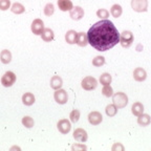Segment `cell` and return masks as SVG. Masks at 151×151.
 I'll list each match as a JSON object with an SVG mask.
<instances>
[{
    "label": "cell",
    "instance_id": "obj_1",
    "mask_svg": "<svg viewBox=\"0 0 151 151\" xmlns=\"http://www.w3.org/2000/svg\"><path fill=\"white\" fill-rule=\"evenodd\" d=\"M88 44L98 52H106L120 43V33L116 25L106 19L94 23L87 33Z\"/></svg>",
    "mask_w": 151,
    "mask_h": 151
},
{
    "label": "cell",
    "instance_id": "obj_2",
    "mask_svg": "<svg viewBox=\"0 0 151 151\" xmlns=\"http://www.w3.org/2000/svg\"><path fill=\"white\" fill-rule=\"evenodd\" d=\"M112 103L118 107L119 109L124 108L128 104V97L125 92L118 91L112 94Z\"/></svg>",
    "mask_w": 151,
    "mask_h": 151
},
{
    "label": "cell",
    "instance_id": "obj_3",
    "mask_svg": "<svg viewBox=\"0 0 151 151\" xmlns=\"http://www.w3.org/2000/svg\"><path fill=\"white\" fill-rule=\"evenodd\" d=\"M133 40H134V37L130 31H124L120 34V43L124 48H128L131 46Z\"/></svg>",
    "mask_w": 151,
    "mask_h": 151
},
{
    "label": "cell",
    "instance_id": "obj_4",
    "mask_svg": "<svg viewBox=\"0 0 151 151\" xmlns=\"http://www.w3.org/2000/svg\"><path fill=\"white\" fill-rule=\"evenodd\" d=\"M81 86H82L83 89L87 90V91H89V90H93V89L97 88L98 81H97V79L93 78V77L88 76V77H85V78L82 80V82H81Z\"/></svg>",
    "mask_w": 151,
    "mask_h": 151
},
{
    "label": "cell",
    "instance_id": "obj_5",
    "mask_svg": "<svg viewBox=\"0 0 151 151\" xmlns=\"http://www.w3.org/2000/svg\"><path fill=\"white\" fill-rule=\"evenodd\" d=\"M131 7L137 13L148 11V0H131Z\"/></svg>",
    "mask_w": 151,
    "mask_h": 151
},
{
    "label": "cell",
    "instance_id": "obj_6",
    "mask_svg": "<svg viewBox=\"0 0 151 151\" xmlns=\"http://www.w3.org/2000/svg\"><path fill=\"white\" fill-rule=\"evenodd\" d=\"M16 82V75L13 71H6L4 75L1 77V84L4 87H11Z\"/></svg>",
    "mask_w": 151,
    "mask_h": 151
},
{
    "label": "cell",
    "instance_id": "obj_7",
    "mask_svg": "<svg viewBox=\"0 0 151 151\" xmlns=\"http://www.w3.org/2000/svg\"><path fill=\"white\" fill-rule=\"evenodd\" d=\"M54 99L58 104L63 105V104H66L67 101H68V94H67V92L64 89L60 88V89L56 90V92H55V94H54Z\"/></svg>",
    "mask_w": 151,
    "mask_h": 151
},
{
    "label": "cell",
    "instance_id": "obj_8",
    "mask_svg": "<svg viewBox=\"0 0 151 151\" xmlns=\"http://www.w3.org/2000/svg\"><path fill=\"white\" fill-rule=\"evenodd\" d=\"M57 128L62 134H67L71 130L70 121H68L67 119H62V120H60L59 122L57 123Z\"/></svg>",
    "mask_w": 151,
    "mask_h": 151
},
{
    "label": "cell",
    "instance_id": "obj_9",
    "mask_svg": "<svg viewBox=\"0 0 151 151\" xmlns=\"http://www.w3.org/2000/svg\"><path fill=\"white\" fill-rule=\"evenodd\" d=\"M44 22L41 20V19H35L33 22H32L31 29L33 32L34 35H41L44 29Z\"/></svg>",
    "mask_w": 151,
    "mask_h": 151
},
{
    "label": "cell",
    "instance_id": "obj_10",
    "mask_svg": "<svg viewBox=\"0 0 151 151\" xmlns=\"http://www.w3.org/2000/svg\"><path fill=\"white\" fill-rule=\"evenodd\" d=\"M73 139L79 143H85L88 139V134L86 130H84L83 128H77L73 131Z\"/></svg>",
    "mask_w": 151,
    "mask_h": 151
},
{
    "label": "cell",
    "instance_id": "obj_11",
    "mask_svg": "<svg viewBox=\"0 0 151 151\" xmlns=\"http://www.w3.org/2000/svg\"><path fill=\"white\" fill-rule=\"evenodd\" d=\"M69 17L75 21H79L84 17V9L81 6H73L71 11H69Z\"/></svg>",
    "mask_w": 151,
    "mask_h": 151
},
{
    "label": "cell",
    "instance_id": "obj_12",
    "mask_svg": "<svg viewBox=\"0 0 151 151\" xmlns=\"http://www.w3.org/2000/svg\"><path fill=\"white\" fill-rule=\"evenodd\" d=\"M103 121V116H102L101 112L99 111H91L88 114V122L93 126H97L99 124H101Z\"/></svg>",
    "mask_w": 151,
    "mask_h": 151
},
{
    "label": "cell",
    "instance_id": "obj_13",
    "mask_svg": "<svg viewBox=\"0 0 151 151\" xmlns=\"http://www.w3.org/2000/svg\"><path fill=\"white\" fill-rule=\"evenodd\" d=\"M133 78L137 82H143L147 79V73L144 68L142 67H137V68L133 70Z\"/></svg>",
    "mask_w": 151,
    "mask_h": 151
},
{
    "label": "cell",
    "instance_id": "obj_14",
    "mask_svg": "<svg viewBox=\"0 0 151 151\" xmlns=\"http://www.w3.org/2000/svg\"><path fill=\"white\" fill-rule=\"evenodd\" d=\"M57 3H58L59 9L62 11V12H69V11H71L73 7V2H71V0H58Z\"/></svg>",
    "mask_w": 151,
    "mask_h": 151
},
{
    "label": "cell",
    "instance_id": "obj_15",
    "mask_svg": "<svg viewBox=\"0 0 151 151\" xmlns=\"http://www.w3.org/2000/svg\"><path fill=\"white\" fill-rule=\"evenodd\" d=\"M41 38H42V40L44 41V42H52L55 38L54 31L50 27H45L44 29H43L42 34H41Z\"/></svg>",
    "mask_w": 151,
    "mask_h": 151
},
{
    "label": "cell",
    "instance_id": "obj_16",
    "mask_svg": "<svg viewBox=\"0 0 151 151\" xmlns=\"http://www.w3.org/2000/svg\"><path fill=\"white\" fill-rule=\"evenodd\" d=\"M131 112L135 116H141L142 113H144V105L141 102H134L131 106Z\"/></svg>",
    "mask_w": 151,
    "mask_h": 151
},
{
    "label": "cell",
    "instance_id": "obj_17",
    "mask_svg": "<svg viewBox=\"0 0 151 151\" xmlns=\"http://www.w3.org/2000/svg\"><path fill=\"white\" fill-rule=\"evenodd\" d=\"M76 43L79 45L80 47H85L88 44V38H87V34L84 33V32H81V33H78V36H77V41Z\"/></svg>",
    "mask_w": 151,
    "mask_h": 151
},
{
    "label": "cell",
    "instance_id": "obj_18",
    "mask_svg": "<svg viewBox=\"0 0 151 151\" xmlns=\"http://www.w3.org/2000/svg\"><path fill=\"white\" fill-rule=\"evenodd\" d=\"M36 99L35 96H34L32 92H25V93L22 96V103L25 105V106H32L34 103H35Z\"/></svg>",
    "mask_w": 151,
    "mask_h": 151
},
{
    "label": "cell",
    "instance_id": "obj_19",
    "mask_svg": "<svg viewBox=\"0 0 151 151\" xmlns=\"http://www.w3.org/2000/svg\"><path fill=\"white\" fill-rule=\"evenodd\" d=\"M62 85H63V80H62L61 77L59 76H54L52 79H50V87L52 89L57 90V89H60L62 87Z\"/></svg>",
    "mask_w": 151,
    "mask_h": 151
},
{
    "label": "cell",
    "instance_id": "obj_20",
    "mask_svg": "<svg viewBox=\"0 0 151 151\" xmlns=\"http://www.w3.org/2000/svg\"><path fill=\"white\" fill-rule=\"evenodd\" d=\"M151 123V118L149 114L146 113H142L141 116H137V124L139 126H143V127H146Z\"/></svg>",
    "mask_w": 151,
    "mask_h": 151
},
{
    "label": "cell",
    "instance_id": "obj_21",
    "mask_svg": "<svg viewBox=\"0 0 151 151\" xmlns=\"http://www.w3.org/2000/svg\"><path fill=\"white\" fill-rule=\"evenodd\" d=\"M0 61L3 64H9L12 61V52L9 50H3L0 52Z\"/></svg>",
    "mask_w": 151,
    "mask_h": 151
},
{
    "label": "cell",
    "instance_id": "obj_22",
    "mask_svg": "<svg viewBox=\"0 0 151 151\" xmlns=\"http://www.w3.org/2000/svg\"><path fill=\"white\" fill-rule=\"evenodd\" d=\"M77 36H78V33L73 29H70L65 34V41L68 44H75L77 41Z\"/></svg>",
    "mask_w": 151,
    "mask_h": 151
},
{
    "label": "cell",
    "instance_id": "obj_23",
    "mask_svg": "<svg viewBox=\"0 0 151 151\" xmlns=\"http://www.w3.org/2000/svg\"><path fill=\"white\" fill-rule=\"evenodd\" d=\"M11 11H12L14 14L16 15H20V14H23L25 12V7H24L23 4L19 2H15L11 5Z\"/></svg>",
    "mask_w": 151,
    "mask_h": 151
},
{
    "label": "cell",
    "instance_id": "obj_24",
    "mask_svg": "<svg viewBox=\"0 0 151 151\" xmlns=\"http://www.w3.org/2000/svg\"><path fill=\"white\" fill-rule=\"evenodd\" d=\"M122 13H123V9L120 4H113L112 6H111L110 14L112 17H114V18H119V17H121Z\"/></svg>",
    "mask_w": 151,
    "mask_h": 151
},
{
    "label": "cell",
    "instance_id": "obj_25",
    "mask_svg": "<svg viewBox=\"0 0 151 151\" xmlns=\"http://www.w3.org/2000/svg\"><path fill=\"white\" fill-rule=\"evenodd\" d=\"M118 107L114 105V104H109V105H107L106 108H105V112H106V114L109 116V118H112V116H114L118 113Z\"/></svg>",
    "mask_w": 151,
    "mask_h": 151
},
{
    "label": "cell",
    "instance_id": "obj_26",
    "mask_svg": "<svg viewBox=\"0 0 151 151\" xmlns=\"http://www.w3.org/2000/svg\"><path fill=\"white\" fill-rule=\"evenodd\" d=\"M111 81H112V77H111L110 73H102V75L100 76V83H101L102 85L110 84Z\"/></svg>",
    "mask_w": 151,
    "mask_h": 151
},
{
    "label": "cell",
    "instance_id": "obj_27",
    "mask_svg": "<svg viewBox=\"0 0 151 151\" xmlns=\"http://www.w3.org/2000/svg\"><path fill=\"white\" fill-rule=\"evenodd\" d=\"M22 125L24 126V127L26 128H32L34 125H35V122H34V120L31 118V116H25L22 118Z\"/></svg>",
    "mask_w": 151,
    "mask_h": 151
},
{
    "label": "cell",
    "instance_id": "obj_28",
    "mask_svg": "<svg viewBox=\"0 0 151 151\" xmlns=\"http://www.w3.org/2000/svg\"><path fill=\"white\" fill-rule=\"evenodd\" d=\"M102 93H103L104 97H112L113 94V89L110 86V84L108 85H103V88H102Z\"/></svg>",
    "mask_w": 151,
    "mask_h": 151
},
{
    "label": "cell",
    "instance_id": "obj_29",
    "mask_svg": "<svg viewBox=\"0 0 151 151\" xmlns=\"http://www.w3.org/2000/svg\"><path fill=\"white\" fill-rule=\"evenodd\" d=\"M105 64V58L103 56H97L94 59H92V65L96 67H101Z\"/></svg>",
    "mask_w": 151,
    "mask_h": 151
},
{
    "label": "cell",
    "instance_id": "obj_30",
    "mask_svg": "<svg viewBox=\"0 0 151 151\" xmlns=\"http://www.w3.org/2000/svg\"><path fill=\"white\" fill-rule=\"evenodd\" d=\"M97 17H99L101 20H106L109 17V12L106 9H99L97 11Z\"/></svg>",
    "mask_w": 151,
    "mask_h": 151
},
{
    "label": "cell",
    "instance_id": "obj_31",
    "mask_svg": "<svg viewBox=\"0 0 151 151\" xmlns=\"http://www.w3.org/2000/svg\"><path fill=\"white\" fill-rule=\"evenodd\" d=\"M44 15L45 16H47V17H50L52 15H54V13H55V6H54V4L52 3H47L46 5L44 6Z\"/></svg>",
    "mask_w": 151,
    "mask_h": 151
},
{
    "label": "cell",
    "instance_id": "obj_32",
    "mask_svg": "<svg viewBox=\"0 0 151 151\" xmlns=\"http://www.w3.org/2000/svg\"><path fill=\"white\" fill-rule=\"evenodd\" d=\"M79 119H80V110L73 109L70 112V114H69V120L73 123H77L79 121Z\"/></svg>",
    "mask_w": 151,
    "mask_h": 151
},
{
    "label": "cell",
    "instance_id": "obj_33",
    "mask_svg": "<svg viewBox=\"0 0 151 151\" xmlns=\"http://www.w3.org/2000/svg\"><path fill=\"white\" fill-rule=\"evenodd\" d=\"M11 9V0H0V9L6 11Z\"/></svg>",
    "mask_w": 151,
    "mask_h": 151
},
{
    "label": "cell",
    "instance_id": "obj_34",
    "mask_svg": "<svg viewBox=\"0 0 151 151\" xmlns=\"http://www.w3.org/2000/svg\"><path fill=\"white\" fill-rule=\"evenodd\" d=\"M71 150L73 151H79V150H87V147L84 144H75L71 146Z\"/></svg>",
    "mask_w": 151,
    "mask_h": 151
},
{
    "label": "cell",
    "instance_id": "obj_35",
    "mask_svg": "<svg viewBox=\"0 0 151 151\" xmlns=\"http://www.w3.org/2000/svg\"><path fill=\"white\" fill-rule=\"evenodd\" d=\"M124 146H123L121 143H114V145L112 146L111 150L112 151H124Z\"/></svg>",
    "mask_w": 151,
    "mask_h": 151
}]
</instances>
